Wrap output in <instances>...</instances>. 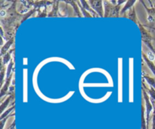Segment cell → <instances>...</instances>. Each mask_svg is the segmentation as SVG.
<instances>
[{
	"instance_id": "1",
	"label": "cell",
	"mask_w": 155,
	"mask_h": 129,
	"mask_svg": "<svg viewBox=\"0 0 155 129\" xmlns=\"http://www.w3.org/2000/svg\"><path fill=\"white\" fill-rule=\"evenodd\" d=\"M147 56H148V59H149V60L152 61V62H153V61H154L155 56H154V53H153L151 51H148V53H147Z\"/></svg>"
},
{
	"instance_id": "2",
	"label": "cell",
	"mask_w": 155,
	"mask_h": 129,
	"mask_svg": "<svg viewBox=\"0 0 155 129\" xmlns=\"http://www.w3.org/2000/svg\"><path fill=\"white\" fill-rule=\"evenodd\" d=\"M5 15H6V12H5L4 10H2L1 11V16L2 17H4Z\"/></svg>"
}]
</instances>
